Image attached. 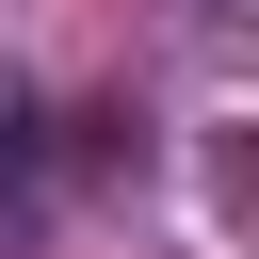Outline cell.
<instances>
[{"instance_id": "cell-1", "label": "cell", "mask_w": 259, "mask_h": 259, "mask_svg": "<svg viewBox=\"0 0 259 259\" xmlns=\"http://www.w3.org/2000/svg\"><path fill=\"white\" fill-rule=\"evenodd\" d=\"M32 178H49V113L0 81V210H32Z\"/></svg>"}]
</instances>
